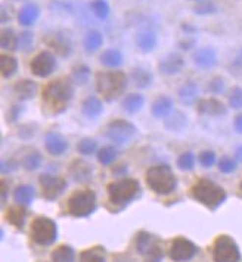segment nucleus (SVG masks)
Wrapping results in <instances>:
<instances>
[{
	"instance_id": "obj_1",
	"label": "nucleus",
	"mask_w": 242,
	"mask_h": 262,
	"mask_svg": "<svg viewBox=\"0 0 242 262\" xmlns=\"http://www.w3.org/2000/svg\"><path fill=\"white\" fill-rule=\"evenodd\" d=\"M73 97V86L67 78L51 81L43 90L45 103L54 109V112L62 111Z\"/></svg>"
},
{
	"instance_id": "obj_2",
	"label": "nucleus",
	"mask_w": 242,
	"mask_h": 262,
	"mask_svg": "<svg viewBox=\"0 0 242 262\" xmlns=\"http://www.w3.org/2000/svg\"><path fill=\"white\" fill-rule=\"evenodd\" d=\"M96 89L107 99H117L126 89V74L121 71H109V72H98L96 75Z\"/></svg>"
},
{
	"instance_id": "obj_3",
	"label": "nucleus",
	"mask_w": 242,
	"mask_h": 262,
	"mask_svg": "<svg viewBox=\"0 0 242 262\" xmlns=\"http://www.w3.org/2000/svg\"><path fill=\"white\" fill-rule=\"evenodd\" d=\"M148 186L158 194H168L176 187V178L173 171L167 165H157L146 172Z\"/></svg>"
},
{
	"instance_id": "obj_4",
	"label": "nucleus",
	"mask_w": 242,
	"mask_h": 262,
	"mask_svg": "<svg viewBox=\"0 0 242 262\" xmlns=\"http://www.w3.org/2000/svg\"><path fill=\"white\" fill-rule=\"evenodd\" d=\"M192 194L198 202H201L202 205H205L208 208H215L226 199L224 190L220 186H217L208 180H199L193 186Z\"/></svg>"
},
{
	"instance_id": "obj_5",
	"label": "nucleus",
	"mask_w": 242,
	"mask_h": 262,
	"mask_svg": "<svg viewBox=\"0 0 242 262\" xmlns=\"http://www.w3.org/2000/svg\"><path fill=\"white\" fill-rule=\"evenodd\" d=\"M67 208L73 216H87L96 208V196L92 190H79L68 197Z\"/></svg>"
},
{
	"instance_id": "obj_6",
	"label": "nucleus",
	"mask_w": 242,
	"mask_h": 262,
	"mask_svg": "<svg viewBox=\"0 0 242 262\" xmlns=\"http://www.w3.org/2000/svg\"><path fill=\"white\" fill-rule=\"evenodd\" d=\"M139 190V184L133 178H124L115 183L108 184V194L111 202L123 205L130 202Z\"/></svg>"
},
{
	"instance_id": "obj_7",
	"label": "nucleus",
	"mask_w": 242,
	"mask_h": 262,
	"mask_svg": "<svg viewBox=\"0 0 242 262\" xmlns=\"http://www.w3.org/2000/svg\"><path fill=\"white\" fill-rule=\"evenodd\" d=\"M56 224L46 216H39L31 222V238L42 246L51 244L56 238Z\"/></svg>"
},
{
	"instance_id": "obj_8",
	"label": "nucleus",
	"mask_w": 242,
	"mask_h": 262,
	"mask_svg": "<svg viewBox=\"0 0 242 262\" xmlns=\"http://www.w3.org/2000/svg\"><path fill=\"white\" fill-rule=\"evenodd\" d=\"M239 249L229 236H220L213 246L214 262H239Z\"/></svg>"
},
{
	"instance_id": "obj_9",
	"label": "nucleus",
	"mask_w": 242,
	"mask_h": 262,
	"mask_svg": "<svg viewBox=\"0 0 242 262\" xmlns=\"http://www.w3.org/2000/svg\"><path fill=\"white\" fill-rule=\"evenodd\" d=\"M136 136V127L124 119H114L107 127V137L117 143V144H126Z\"/></svg>"
},
{
	"instance_id": "obj_10",
	"label": "nucleus",
	"mask_w": 242,
	"mask_h": 262,
	"mask_svg": "<svg viewBox=\"0 0 242 262\" xmlns=\"http://www.w3.org/2000/svg\"><path fill=\"white\" fill-rule=\"evenodd\" d=\"M137 250L139 253H142L146 259V262H158L162 256L161 247L158 244V241L146 234V233H140L137 237Z\"/></svg>"
},
{
	"instance_id": "obj_11",
	"label": "nucleus",
	"mask_w": 242,
	"mask_h": 262,
	"mask_svg": "<svg viewBox=\"0 0 242 262\" xmlns=\"http://www.w3.org/2000/svg\"><path fill=\"white\" fill-rule=\"evenodd\" d=\"M56 67V59L51 52H40L39 55H36L30 64L31 72L40 78H45L48 75H51L54 72Z\"/></svg>"
},
{
	"instance_id": "obj_12",
	"label": "nucleus",
	"mask_w": 242,
	"mask_h": 262,
	"mask_svg": "<svg viewBox=\"0 0 242 262\" xmlns=\"http://www.w3.org/2000/svg\"><path fill=\"white\" fill-rule=\"evenodd\" d=\"M196 253V247L192 241L185 237H176L170 247V258L176 262H185L193 258Z\"/></svg>"
},
{
	"instance_id": "obj_13",
	"label": "nucleus",
	"mask_w": 242,
	"mask_h": 262,
	"mask_svg": "<svg viewBox=\"0 0 242 262\" xmlns=\"http://www.w3.org/2000/svg\"><path fill=\"white\" fill-rule=\"evenodd\" d=\"M40 184L43 189V196L46 199H55L56 196H59L64 191V189L67 186L64 178L51 175V174H43L40 177Z\"/></svg>"
},
{
	"instance_id": "obj_14",
	"label": "nucleus",
	"mask_w": 242,
	"mask_h": 262,
	"mask_svg": "<svg viewBox=\"0 0 242 262\" xmlns=\"http://www.w3.org/2000/svg\"><path fill=\"white\" fill-rule=\"evenodd\" d=\"M183 65H185V61L180 55L170 53L161 59V62L158 64V70H160V72H162L165 75H174L182 71Z\"/></svg>"
},
{
	"instance_id": "obj_15",
	"label": "nucleus",
	"mask_w": 242,
	"mask_h": 262,
	"mask_svg": "<svg viewBox=\"0 0 242 262\" xmlns=\"http://www.w3.org/2000/svg\"><path fill=\"white\" fill-rule=\"evenodd\" d=\"M45 144H46L48 152L54 156H61L68 147V143L65 142V139L58 133H49L45 139Z\"/></svg>"
},
{
	"instance_id": "obj_16",
	"label": "nucleus",
	"mask_w": 242,
	"mask_h": 262,
	"mask_svg": "<svg viewBox=\"0 0 242 262\" xmlns=\"http://www.w3.org/2000/svg\"><path fill=\"white\" fill-rule=\"evenodd\" d=\"M193 62L199 68H211L217 64V55L210 48H201L193 53Z\"/></svg>"
},
{
	"instance_id": "obj_17",
	"label": "nucleus",
	"mask_w": 242,
	"mask_h": 262,
	"mask_svg": "<svg viewBox=\"0 0 242 262\" xmlns=\"http://www.w3.org/2000/svg\"><path fill=\"white\" fill-rule=\"evenodd\" d=\"M198 112L204 114V115L217 117V115H224L226 109H224L223 103L215 99H202L198 103Z\"/></svg>"
},
{
	"instance_id": "obj_18",
	"label": "nucleus",
	"mask_w": 242,
	"mask_h": 262,
	"mask_svg": "<svg viewBox=\"0 0 242 262\" xmlns=\"http://www.w3.org/2000/svg\"><path fill=\"white\" fill-rule=\"evenodd\" d=\"M173 109V103L168 97L160 96L154 103H152V115L157 118H167Z\"/></svg>"
},
{
	"instance_id": "obj_19",
	"label": "nucleus",
	"mask_w": 242,
	"mask_h": 262,
	"mask_svg": "<svg viewBox=\"0 0 242 262\" xmlns=\"http://www.w3.org/2000/svg\"><path fill=\"white\" fill-rule=\"evenodd\" d=\"M39 18V8L34 3H27L26 6H23V9L20 11L18 15V21L21 25H31L36 23V20Z\"/></svg>"
},
{
	"instance_id": "obj_20",
	"label": "nucleus",
	"mask_w": 242,
	"mask_h": 262,
	"mask_svg": "<svg viewBox=\"0 0 242 262\" xmlns=\"http://www.w3.org/2000/svg\"><path fill=\"white\" fill-rule=\"evenodd\" d=\"M102 43H104V37H102V34H101L99 31H96V30H90V31L84 36V39H83V46H84L86 52H89V53H93V52H96L98 49H101V48H102Z\"/></svg>"
},
{
	"instance_id": "obj_21",
	"label": "nucleus",
	"mask_w": 242,
	"mask_h": 262,
	"mask_svg": "<svg viewBox=\"0 0 242 262\" xmlns=\"http://www.w3.org/2000/svg\"><path fill=\"white\" fill-rule=\"evenodd\" d=\"M81 111H83V114H84L87 118L95 119V118H98V117L102 114V103H101V100H99L98 97L90 96V97H87V99L83 102Z\"/></svg>"
},
{
	"instance_id": "obj_22",
	"label": "nucleus",
	"mask_w": 242,
	"mask_h": 262,
	"mask_svg": "<svg viewBox=\"0 0 242 262\" xmlns=\"http://www.w3.org/2000/svg\"><path fill=\"white\" fill-rule=\"evenodd\" d=\"M101 64L109 68L120 67L123 64V53L117 49H108L101 55Z\"/></svg>"
},
{
	"instance_id": "obj_23",
	"label": "nucleus",
	"mask_w": 242,
	"mask_h": 262,
	"mask_svg": "<svg viewBox=\"0 0 242 262\" xmlns=\"http://www.w3.org/2000/svg\"><path fill=\"white\" fill-rule=\"evenodd\" d=\"M179 99L183 105H192L198 99V86L193 83H186L179 90Z\"/></svg>"
},
{
	"instance_id": "obj_24",
	"label": "nucleus",
	"mask_w": 242,
	"mask_h": 262,
	"mask_svg": "<svg viewBox=\"0 0 242 262\" xmlns=\"http://www.w3.org/2000/svg\"><path fill=\"white\" fill-rule=\"evenodd\" d=\"M136 43H137V48L142 52H151V50H154V48L157 45V37L151 31H143V33L137 34Z\"/></svg>"
},
{
	"instance_id": "obj_25",
	"label": "nucleus",
	"mask_w": 242,
	"mask_h": 262,
	"mask_svg": "<svg viewBox=\"0 0 242 262\" xmlns=\"http://www.w3.org/2000/svg\"><path fill=\"white\" fill-rule=\"evenodd\" d=\"M14 92L20 99H30L36 92V84L31 80H20L15 84Z\"/></svg>"
},
{
	"instance_id": "obj_26",
	"label": "nucleus",
	"mask_w": 242,
	"mask_h": 262,
	"mask_svg": "<svg viewBox=\"0 0 242 262\" xmlns=\"http://www.w3.org/2000/svg\"><path fill=\"white\" fill-rule=\"evenodd\" d=\"M143 97L140 96V95H137V93H133V95H129V96H126L124 99H123V109L126 111V112H129V114H134V112H137V111H140L142 109V106H143Z\"/></svg>"
},
{
	"instance_id": "obj_27",
	"label": "nucleus",
	"mask_w": 242,
	"mask_h": 262,
	"mask_svg": "<svg viewBox=\"0 0 242 262\" xmlns=\"http://www.w3.org/2000/svg\"><path fill=\"white\" fill-rule=\"evenodd\" d=\"M17 68H18V62L14 56L5 55V53L0 55V71H2V75L5 78L14 75Z\"/></svg>"
},
{
	"instance_id": "obj_28",
	"label": "nucleus",
	"mask_w": 242,
	"mask_h": 262,
	"mask_svg": "<svg viewBox=\"0 0 242 262\" xmlns=\"http://www.w3.org/2000/svg\"><path fill=\"white\" fill-rule=\"evenodd\" d=\"M0 46H2L3 50H17L18 48V39L15 36V33L11 28H5L2 30V34H0Z\"/></svg>"
},
{
	"instance_id": "obj_29",
	"label": "nucleus",
	"mask_w": 242,
	"mask_h": 262,
	"mask_svg": "<svg viewBox=\"0 0 242 262\" xmlns=\"http://www.w3.org/2000/svg\"><path fill=\"white\" fill-rule=\"evenodd\" d=\"M48 45L51 48H54L56 52H59L61 55H68L71 52V45L68 43L67 37L61 36V34H55L51 39H48Z\"/></svg>"
},
{
	"instance_id": "obj_30",
	"label": "nucleus",
	"mask_w": 242,
	"mask_h": 262,
	"mask_svg": "<svg viewBox=\"0 0 242 262\" xmlns=\"http://www.w3.org/2000/svg\"><path fill=\"white\" fill-rule=\"evenodd\" d=\"M26 209L23 206H12L8 209V214H6V219L8 222H11L12 225L21 228L24 221H26Z\"/></svg>"
},
{
	"instance_id": "obj_31",
	"label": "nucleus",
	"mask_w": 242,
	"mask_h": 262,
	"mask_svg": "<svg viewBox=\"0 0 242 262\" xmlns=\"http://www.w3.org/2000/svg\"><path fill=\"white\" fill-rule=\"evenodd\" d=\"M54 262H74V250L70 246H59L52 252Z\"/></svg>"
},
{
	"instance_id": "obj_32",
	"label": "nucleus",
	"mask_w": 242,
	"mask_h": 262,
	"mask_svg": "<svg viewBox=\"0 0 242 262\" xmlns=\"http://www.w3.org/2000/svg\"><path fill=\"white\" fill-rule=\"evenodd\" d=\"M132 78H133V81L137 87H148L151 80H152L151 74L143 68H134L133 72H132Z\"/></svg>"
},
{
	"instance_id": "obj_33",
	"label": "nucleus",
	"mask_w": 242,
	"mask_h": 262,
	"mask_svg": "<svg viewBox=\"0 0 242 262\" xmlns=\"http://www.w3.org/2000/svg\"><path fill=\"white\" fill-rule=\"evenodd\" d=\"M165 127L168 130H173V131L183 130L186 127V118H185V115L180 114V112H176L174 115H171L170 118L165 119Z\"/></svg>"
},
{
	"instance_id": "obj_34",
	"label": "nucleus",
	"mask_w": 242,
	"mask_h": 262,
	"mask_svg": "<svg viewBox=\"0 0 242 262\" xmlns=\"http://www.w3.org/2000/svg\"><path fill=\"white\" fill-rule=\"evenodd\" d=\"M71 78H73V81H74L76 84H81V86H83V84H86V83L89 81V78H90V71H89L87 67L79 65V67H76V68L73 70Z\"/></svg>"
},
{
	"instance_id": "obj_35",
	"label": "nucleus",
	"mask_w": 242,
	"mask_h": 262,
	"mask_svg": "<svg viewBox=\"0 0 242 262\" xmlns=\"http://www.w3.org/2000/svg\"><path fill=\"white\" fill-rule=\"evenodd\" d=\"M92 12L98 20H107L109 15V6L105 0H93L92 2Z\"/></svg>"
},
{
	"instance_id": "obj_36",
	"label": "nucleus",
	"mask_w": 242,
	"mask_h": 262,
	"mask_svg": "<svg viewBox=\"0 0 242 262\" xmlns=\"http://www.w3.org/2000/svg\"><path fill=\"white\" fill-rule=\"evenodd\" d=\"M33 196H34V190L30 186L23 184V186L17 187V190H15V200L18 203H28V202H31Z\"/></svg>"
},
{
	"instance_id": "obj_37",
	"label": "nucleus",
	"mask_w": 242,
	"mask_h": 262,
	"mask_svg": "<svg viewBox=\"0 0 242 262\" xmlns=\"http://www.w3.org/2000/svg\"><path fill=\"white\" fill-rule=\"evenodd\" d=\"M80 262H105V258L102 255V250L99 247L96 249H87L81 252Z\"/></svg>"
},
{
	"instance_id": "obj_38",
	"label": "nucleus",
	"mask_w": 242,
	"mask_h": 262,
	"mask_svg": "<svg viewBox=\"0 0 242 262\" xmlns=\"http://www.w3.org/2000/svg\"><path fill=\"white\" fill-rule=\"evenodd\" d=\"M115 156H117V153H115L114 147H111V146H105L98 152V159L102 165H109L115 159Z\"/></svg>"
},
{
	"instance_id": "obj_39",
	"label": "nucleus",
	"mask_w": 242,
	"mask_h": 262,
	"mask_svg": "<svg viewBox=\"0 0 242 262\" xmlns=\"http://www.w3.org/2000/svg\"><path fill=\"white\" fill-rule=\"evenodd\" d=\"M40 164H42V156H40L39 152H31V153H28V155L24 158V161H23V165H24L27 169H36V168L40 167Z\"/></svg>"
},
{
	"instance_id": "obj_40",
	"label": "nucleus",
	"mask_w": 242,
	"mask_h": 262,
	"mask_svg": "<svg viewBox=\"0 0 242 262\" xmlns=\"http://www.w3.org/2000/svg\"><path fill=\"white\" fill-rule=\"evenodd\" d=\"M193 11L198 15H208L215 11V6L210 2V0H198L196 5L193 6Z\"/></svg>"
},
{
	"instance_id": "obj_41",
	"label": "nucleus",
	"mask_w": 242,
	"mask_h": 262,
	"mask_svg": "<svg viewBox=\"0 0 242 262\" xmlns=\"http://www.w3.org/2000/svg\"><path fill=\"white\" fill-rule=\"evenodd\" d=\"M229 105L233 109H241L242 108V89L235 87L230 95H229Z\"/></svg>"
},
{
	"instance_id": "obj_42",
	"label": "nucleus",
	"mask_w": 242,
	"mask_h": 262,
	"mask_svg": "<svg viewBox=\"0 0 242 262\" xmlns=\"http://www.w3.org/2000/svg\"><path fill=\"white\" fill-rule=\"evenodd\" d=\"M77 149L81 155H92L96 150V142L92 139H83V140H80Z\"/></svg>"
},
{
	"instance_id": "obj_43",
	"label": "nucleus",
	"mask_w": 242,
	"mask_h": 262,
	"mask_svg": "<svg viewBox=\"0 0 242 262\" xmlns=\"http://www.w3.org/2000/svg\"><path fill=\"white\" fill-rule=\"evenodd\" d=\"M177 165L180 169H192L193 165H195V158L190 152H186V153H182L177 159Z\"/></svg>"
},
{
	"instance_id": "obj_44",
	"label": "nucleus",
	"mask_w": 242,
	"mask_h": 262,
	"mask_svg": "<svg viewBox=\"0 0 242 262\" xmlns=\"http://www.w3.org/2000/svg\"><path fill=\"white\" fill-rule=\"evenodd\" d=\"M218 168H220V171H221V172L229 174V172L235 171V168H236V162H235L232 158L224 156V158H221V159L218 161Z\"/></svg>"
},
{
	"instance_id": "obj_45",
	"label": "nucleus",
	"mask_w": 242,
	"mask_h": 262,
	"mask_svg": "<svg viewBox=\"0 0 242 262\" xmlns=\"http://www.w3.org/2000/svg\"><path fill=\"white\" fill-rule=\"evenodd\" d=\"M199 162H201V165L205 167V168L213 167L214 162H215V155H214V152H211V150H204V152L199 155Z\"/></svg>"
},
{
	"instance_id": "obj_46",
	"label": "nucleus",
	"mask_w": 242,
	"mask_h": 262,
	"mask_svg": "<svg viewBox=\"0 0 242 262\" xmlns=\"http://www.w3.org/2000/svg\"><path fill=\"white\" fill-rule=\"evenodd\" d=\"M230 70H232V72H233L235 75L242 77V49L239 50V53H238V55H236V58L233 59Z\"/></svg>"
},
{
	"instance_id": "obj_47",
	"label": "nucleus",
	"mask_w": 242,
	"mask_h": 262,
	"mask_svg": "<svg viewBox=\"0 0 242 262\" xmlns=\"http://www.w3.org/2000/svg\"><path fill=\"white\" fill-rule=\"evenodd\" d=\"M208 89H210V92H213V93H220L223 89H224V83H223V80L221 78H213L211 81H210V86H208Z\"/></svg>"
},
{
	"instance_id": "obj_48",
	"label": "nucleus",
	"mask_w": 242,
	"mask_h": 262,
	"mask_svg": "<svg viewBox=\"0 0 242 262\" xmlns=\"http://www.w3.org/2000/svg\"><path fill=\"white\" fill-rule=\"evenodd\" d=\"M235 130H236L239 134H242V114L235 118Z\"/></svg>"
},
{
	"instance_id": "obj_49",
	"label": "nucleus",
	"mask_w": 242,
	"mask_h": 262,
	"mask_svg": "<svg viewBox=\"0 0 242 262\" xmlns=\"http://www.w3.org/2000/svg\"><path fill=\"white\" fill-rule=\"evenodd\" d=\"M236 159H238V161H242V144L236 149Z\"/></svg>"
},
{
	"instance_id": "obj_50",
	"label": "nucleus",
	"mask_w": 242,
	"mask_h": 262,
	"mask_svg": "<svg viewBox=\"0 0 242 262\" xmlns=\"http://www.w3.org/2000/svg\"><path fill=\"white\" fill-rule=\"evenodd\" d=\"M5 194H6V184H5V181H2V196H3V199H5Z\"/></svg>"
},
{
	"instance_id": "obj_51",
	"label": "nucleus",
	"mask_w": 242,
	"mask_h": 262,
	"mask_svg": "<svg viewBox=\"0 0 242 262\" xmlns=\"http://www.w3.org/2000/svg\"><path fill=\"white\" fill-rule=\"evenodd\" d=\"M241 193H242V183H241Z\"/></svg>"
}]
</instances>
